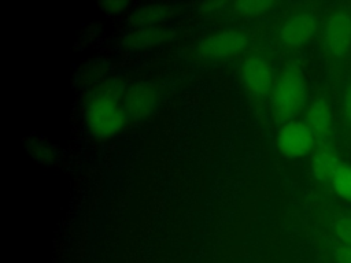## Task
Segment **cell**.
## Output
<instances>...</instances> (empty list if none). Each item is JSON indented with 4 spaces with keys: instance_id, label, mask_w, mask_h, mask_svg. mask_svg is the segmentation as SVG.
Listing matches in <instances>:
<instances>
[{
    "instance_id": "7",
    "label": "cell",
    "mask_w": 351,
    "mask_h": 263,
    "mask_svg": "<svg viewBox=\"0 0 351 263\" xmlns=\"http://www.w3.org/2000/svg\"><path fill=\"white\" fill-rule=\"evenodd\" d=\"M317 29V19L311 12L303 11L288 18L280 29L278 37L284 47L298 48L306 44Z\"/></svg>"
},
{
    "instance_id": "12",
    "label": "cell",
    "mask_w": 351,
    "mask_h": 263,
    "mask_svg": "<svg viewBox=\"0 0 351 263\" xmlns=\"http://www.w3.org/2000/svg\"><path fill=\"white\" fill-rule=\"evenodd\" d=\"M274 4L267 0H247V1H236L233 4V10L236 14L255 16L267 12Z\"/></svg>"
},
{
    "instance_id": "8",
    "label": "cell",
    "mask_w": 351,
    "mask_h": 263,
    "mask_svg": "<svg viewBox=\"0 0 351 263\" xmlns=\"http://www.w3.org/2000/svg\"><path fill=\"white\" fill-rule=\"evenodd\" d=\"M159 103L158 89L151 84H138L128 90L123 99L126 114L136 119L145 118Z\"/></svg>"
},
{
    "instance_id": "14",
    "label": "cell",
    "mask_w": 351,
    "mask_h": 263,
    "mask_svg": "<svg viewBox=\"0 0 351 263\" xmlns=\"http://www.w3.org/2000/svg\"><path fill=\"white\" fill-rule=\"evenodd\" d=\"M343 111L348 123H351V82H348L343 90Z\"/></svg>"
},
{
    "instance_id": "2",
    "label": "cell",
    "mask_w": 351,
    "mask_h": 263,
    "mask_svg": "<svg viewBox=\"0 0 351 263\" xmlns=\"http://www.w3.org/2000/svg\"><path fill=\"white\" fill-rule=\"evenodd\" d=\"M126 118L123 103L111 90L96 92L89 100L85 114L89 132L99 138H108L121 132Z\"/></svg>"
},
{
    "instance_id": "9",
    "label": "cell",
    "mask_w": 351,
    "mask_h": 263,
    "mask_svg": "<svg viewBox=\"0 0 351 263\" xmlns=\"http://www.w3.org/2000/svg\"><path fill=\"white\" fill-rule=\"evenodd\" d=\"M341 166V162L336 153V151L328 145H318L310 158V167L313 175L319 181H332L333 175Z\"/></svg>"
},
{
    "instance_id": "16",
    "label": "cell",
    "mask_w": 351,
    "mask_h": 263,
    "mask_svg": "<svg viewBox=\"0 0 351 263\" xmlns=\"http://www.w3.org/2000/svg\"><path fill=\"white\" fill-rule=\"evenodd\" d=\"M103 5L110 11H122L128 5V3H125V1H107Z\"/></svg>"
},
{
    "instance_id": "4",
    "label": "cell",
    "mask_w": 351,
    "mask_h": 263,
    "mask_svg": "<svg viewBox=\"0 0 351 263\" xmlns=\"http://www.w3.org/2000/svg\"><path fill=\"white\" fill-rule=\"evenodd\" d=\"M248 44L247 34L240 29H225L206 37L200 45L199 52L203 58L211 60H221L236 56Z\"/></svg>"
},
{
    "instance_id": "10",
    "label": "cell",
    "mask_w": 351,
    "mask_h": 263,
    "mask_svg": "<svg viewBox=\"0 0 351 263\" xmlns=\"http://www.w3.org/2000/svg\"><path fill=\"white\" fill-rule=\"evenodd\" d=\"M304 123L313 132L315 138L324 140L332 129V112L325 99H315L306 110Z\"/></svg>"
},
{
    "instance_id": "3",
    "label": "cell",
    "mask_w": 351,
    "mask_h": 263,
    "mask_svg": "<svg viewBox=\"0 0 351 263\" xmlns=\"http://www.w3.org/2000/svg\"><path fill=\"white\" fill-rule=\"evenodd\" d=\"M315 136L304 122H285L277 133V148L287 159H298L311 152Z\"/></svg>"
},
{
    "instance_id": "11",
    "label": "cell",
    "mask_w": 351,
    "mask_h": 263,
    "mask_svg": "<svg viewBox=\"0 0 351 263\" xmlns=\"http://www.w3.org/2000/svg\"><path fill=\"white\" fill-rule=\"evenodd\" d=\"M332 186L337 196L351 201V166L341 163L332 178Z\"/></svg>"
},
{
    "instance_id": "6",
    "label": "cell",
    "mask_w": 351,
    "mask_h": 263,
    "mask_svg": "<svg viewBox=\"0 0 351 263\" xmlns=\"http://www.w3.org/2000/svg\"><path fill=\"white\" fill-rule=\"evenodd\" d=\"M325 44L336 58L348 53L351 48V16L347 12L336 11L329 16L325 27Z\"/></svg>"
},
{
    "instance_id": "5",
    "label": "cell",
    "mask_w": 351,
    "mask_h": 263,
    "mask_svg": "<svg viewBox=\"0 0 351 263\" xmlns=\"http://www.w3.org/2000/svg\"><path fill=\"white\" fill-rule=\"evenodd\" d=\"M240 79L248 93L265 96L271 92L276 78L270 63L263 56L250 55L241 63Z\"/></svg>"
},
{
    "instance_id": "13",
    "label": "cell",
    "mask_w": 351,
    "mask_h": 263,
    "mask_svg": "<svg viewBox=\"0 0 351 263\" xmlns=\"http://www.w3.org/2000/svg\"><path fill=\"white\" fill-rule=\"evenodd\" d=\"M335 233L337 236V238L344 244V245H350L351 247V215L350 216H344L340 218L335 226Z\"/></svg>"
},
{
    "instance_id": "1",
    "label": "cell",
    "mask_w": 351,
    "mask_h": 263,
    "mask_svg": "<svg viewBox=\"0 0 351 263\" xmlns=\"http://www.w3.org/2000/svg\"><path fill=\"white\" fill-rule=\"evenodd\" d=\"M270 100L274 116L280 121H289L303 110L306 82L298 64L288 63L281 68L274 79Z\"/></svg>"
},
{
    "instance_id": "15",
    "label": "cell",
    "mask_w": 351,
    "mask_h": 263,
    "mask_svg": "<svg viewBox=\"0 0 351 263\" xmlns=\"http://www.w3.org/2000/svg\"><path fill=\"white\" fill-rule=\"evenodd\" d=\"M335 258L337 263H351V247L350 245H339L335 249Z\"/></svg>"
}]
</instances>
